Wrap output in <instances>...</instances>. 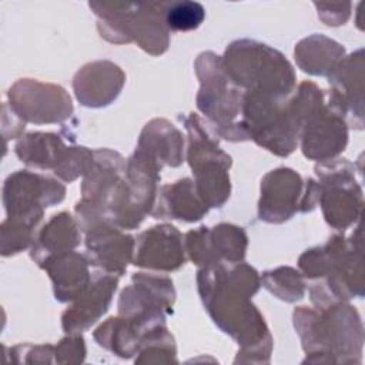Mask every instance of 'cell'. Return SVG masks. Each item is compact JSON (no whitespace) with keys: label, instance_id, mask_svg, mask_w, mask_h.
<instances>
[{"label":"cell","instance_id":"obj_1","mask_svg":"<svg viewBox=\"0 0 365 365\" xmlns=\"http://www.w3.org/2000/svg\"><path fill=\"white\" fill-rule=\"evenodd\" d=\"M259 287L258 271L244 261L218 262L201 267L197 272L198 294L208 315L240 345L235 364H267L271 358L272 336L251 301Z\"/></svg>","mask_w":365,"mask_h":365},{"label":"cell","instance_id":"obj_2","mask_svg":"<svg viewBox=\"0 0 365 365\" xmlns=\"http://www.w3.org/2000/svg\"><path fill=\"white\" fill-rule=\"evenodd\" d=\"M292 322L307 354L304 364H361L364 325L359 312L348 301L322 309L298 307L292 312Z\"/></svg>","mask_w":365,"mask_h":365},{"label":"cell","instance_id":"obj_3","mask_svg":"<svg viewBox=\"0 0 365 365\" xmlns=\"http://www.w3.org/2000/svg\"><path fill=\"white\" fill-rule=\"evenodd\" d=\"M165 1H91L98 17L100 36L114 44L135 43L151 56H161L170 46L164 21Z\"/></svg>","mask_w":365,"mask_h":365},{"label":"cell","instance_id":"obj_4","mask_svg":"<svg viewBox=\"0 0 365 365\" xmlns=\"http://www.w3.org/2000/svg\"><path fill=\"white\" fill-rule=\"evenodd\" d=\"M200 80L195 97L197 108L205 115L208 128L217 138L228 141H247L251 135L245 124L237 117L241 114L244 90L227 74L222 57L214 51H202L194 63Z\"/></svg>","mask_w":365,"mask_h":365},{"label":"cell","instance_id":"obj_5","mask_svg":"<svg viewBox=\"0 0 365 365\" xmlns=\"http://www.w3.org/2000/svg\"><path fill=\"white\" fill-rule=\"evenodd\" d=\"M222 63L230 78L244 91L288 98L297 88L292 64L277 48L251 38L228 44Z\"/></svg>","mask_w":365,"mask_h":365},{"label":"cell","instance_id":"obj_6","mask_svg":"<svg viewBox=\"0 0 365 365\" xmlns=\"http://www.w3.org/2000/svg\"><path fill=\"white\" fill-rule=\"evenodd\" d=\"M328 257V272L309 287V298L317 309L334 302L364 297L361 221L349 238L335 234L322 245Z\"/></svg>","mask_w":365,"mask_h":365},{"label":"cell","instance_id":"obj_7","mask_svg":"<svg viewBox=\"0 0 365 365\" xmlns=\"http://www.w3.org/2000/svg\"><path fill=\"white\" fill-rule=\"evenodd\" d=\"M319 188L318 204L327 224L338 231L361 221L364 194L355 177V165L345 158H334L315 165Z\"/></svg>","mask_w":365,"mask_h":365},{"label":"cell","instance_id":"obj_8","mask_svg":"<svg viewBox=\"0 0 365 365\" xmlns=\"http://www.w3.org/2000/svg\"><path fill=\"white\" fill-rule=\"evenodd\" d=\"M173 279L163 274L135 272L131 284L118 297V315L131 321L143 338L151 331L167 327L165 318L173 312L175 302Z\"/></svg>","mask_w":365,"mask_h":365},{"label":"cell","instance_id":"obj_9","mask_svg":"<svg viewBox=\"0 0 365 365\" xmlns=\"http://www.w3.org/2000/svg\"><path fill=\"white\" fill-rule=\"evenodd\" d=\"M64 197L66 187L60 181L29 170H17L4 180L1 200L7 218L36 228L44 210L60 204Z\"/></svg>","mask_w":365,"mask_h":365},{"label":"cell","instance_id":"obj_10","mask_svg":"<svg viewBox=\"0 0 365 365\" xmlns=\"http://www.w3.org/2000/svg\"><path fill=\"white\" fill-rule=\"evenodd\" d=\"M10 108L24 121L33 124H57L71 117V97L58 84L36 78H20L7 91Z\"/></svg>","mask_w":365,"mask_h":365},{"label":"cell","instance_id":"obj_11","mask_svg":"<svg viewBox=\"0 0 365 365\" xmlns=\"http://www.w3.org/2000/svg\"><path fill=\"white\" fill-rule=\"evenodd\" d=\"M328 106L355 130L364 128V50L345 56L327 77Z\"/></svg>","mask_w":365,"mask_h":365},{"label":"cell","instance_id":"obj_12","mask_svg":"<svg viewBox=\"0 0 365 365\" xmlns=\"http://www.w3.org/2000/svg\"><path fill=\"white\" fill-rule=\"evenodd\" d=\"M307 181L292 168L268 171L259 185L258 218L268 224H282L302 210Z\"/></svg>","mask_w":365,"mask_h":365},{"label":"cell","instance_id":"obj_13","mask_svg":"<svg viewBox=\"0 0 365 365\" xmlns=\"http://www.w3.org/2000/svg\"><path fill=\"white\" fill-rule=\"evenodd\" d=\"M187 261L184 235L171 224H158L135 237L133 264L155 271L173 272Z\"/></svg>","mask_w":365,"mask_h":365},{"label":"cell","instance_id":"obj_14","mask_svg":"<svg viewBox=\"0 0 365 365\" xmlns=\"http://www.w3.org/2000/svg\"><path fill=\"white\" fill-rule=\"evenodd\" d=\"M348 124L327 100L308 117L299 138L302 154L322 163L336 158L348 144Z\"/></svg>","mask_w":365,"mask_h":365},{"label":"cell","instance_id":"obj_15","mask_svg":"<svg viewBox=\"0 0 365 365\" xmlns=\"http://www.w3.org/2000/svg\"><path fill=\"white\" fill-rule=\"evenodd\" d=\"M118 277L97 271L84 292L61 314V328L66 334H81L94 325L110 308Z\"/></svg>","mask_w":365,"mask_h":365},{"label":"cell","instance_id":"obj_16","mask_svg":"<svg viewBox=\"0 0 365 365\" xmlns=\"http://www.w3.org/2000/svg\"><path fill=\"white\" fill-rule=\"evenodd\" d=\"M135 238L108 222L86 232V257L98 271L121 277L133 262Z\"/></svg>","mask_w":365,"mask_h":365},{"label":"cell","instance_id":"obj_17","mask_svg":"<svg viewBox=\"0 0 365 365\" xmlns=\"http://www.w3.org/2000/svg\"><path fill=\"white\" fill-rule=\"evenodd\" d=\"M125 84L124 71L108 60L84 64L73 78V90L78 103L88 108L110 106Z\"/></svg>","mask_w":365,"mask_h":365},{"label":"cell","instance_id":"obj_18","mask_svg":"<svg viewBox=\"0 0 365 365\" xmlns=\"http://www.w3.org/2000/svg\"><path fill=\"white\" fill-rule=\"evenodd\" d=\"M208 210L210 208L197 192L194 180L185 177L158 187L150 215L160 220L168 218L182 222H195L200 221Z\"/></svg>","mask_w":365,"mask_h":365},{"label":"cell","instance_id":"obj_19","mask_svg":"<svg viewBox=\"0 0 365 365\" xmlns=\"http://www.w3.org/2000/svg\"><path fill=\"white\" fill-rule=\"evenodd\" d=\"M192 175L198 195L208 208L222 207L231 195V180L228 170L232 158L228 153L201 155L187 161Z\"/></svg>","mask_w":365,"mask_h":365},{"label":"cell","instance_id":"obj_20","mask_svg":"<svg viewBox=\"0 0 365 365\" xmlns=\"http://www.w3.org/2000/svg\"><path fill=\"white\" fill-rule=\"evenodd\" d=\"M40 268L51 279L54 298L58 302H73L93 279L87 257L77 251L54 255L44 261Z\"/></svg>","mask_w":365,"mask_h":365},{"label":"cell","instance_id":"obj_21","mask_svg":"<svg viewBox=\"0 0 365 365\" xmlns=\"http://www.w3.org/2000/svg\"><path fill=\"white\" fill-rule=\"evenodd\" d=\"M185 141L182 133L165 118L148 121L138 137V151L154 160L161 168L164 165L178 167L185 158Z\"/></svg>","mask_w":365,"mask_h":365},{"label":"cell","instance_id":"obj_22","mask_svg":"<svg viewBox=\"0 0 365 365\" xmlns=\"http://www.w3.org/2000/svg\"><path fill=\"white\" fill-rule=\"evenodd\" d=\"M80 242L81 230L76 217L61 211L54 214L36 234L30 247V258L41 267L44 261L54 255L74 251Z\"/></svg>","mask_w":365,"mask_h":365},{"label":"cell","instance_id":"obj_23","mask_svg":"<svg viewBox=\"0 0 365 365\" xmlns=\"http://www.w3.org/2000/svg\"><path fill=\"white\" fill-rule=\"evenodd\" d=\"M125 163L127 160L118 151L110 148L94 150L91 168L83 177L81 200L103 210L108 192L125 173Z\"/></svg>","mask_w":365,"mask_h":365},{"label":"cell","instance_id":"obj_24","mask_svg":"<svg viewBox=\"0 0 365 365\" xmlns=\"http://www.w3.org/2000/svg\"><path fill=\"white\" fill-rule=\"evenodd\" d=\"M345 57V47L324 34H311L299 40L294 48L297 66L309 76H325Z\"/></svg>","mask_w":365,"mask_h":365},{"label":"cell","instance_id":"obj_25","mask_svg":"<svg viewBox=\"0 0 365 365\" xmlns=\"http://www.w3.org/2000/svg\"><path fill=\"white\" fill-rule=\"evenodd\" d=\"M67 145L54 133H29L21 135L14 145L17 158L29 167L54 170Z\"/></svg>","mask_w":365,"mask_h":365},{"label":"cell","instance_id":"obj_26","mask_svg":"<svg viewBox=\"0 0 365 365\" xmlns=\"http://www.w3.org/2000/svg\"><path fill=\"white\" fill-rule=\"evenodd\" d=\"M94 341L114 355L128 359L138 354L143 342V334L124 317H110L97 327L93 334Z\"/></svg>","mask_w":365,"mask_h":365},{"label":"cell","instance_id":"obj_27","mask_svg":"<svg viewBox=\"0 0 365 365\" xmlns=\"http://www.w3.org/2000/svg\"><path fill=\"white\" fill-rule=\"evenodd\" d=\"M210 244L215 264L244 261L248 248V235L242 227L220 222L210 228Z\"/></svg>","mask_w":365,"mask_h":365},{"label":"cell","instance_id":"obj_28","mask_svg":"<svg viewBox=\"0 0 365 365\" xmlns=\"http://www.w3.org/2000/svg\"><path fill=\"white\" fill-rule=\"evenodd\" d=\"M261 285L275 298L284 302H297L304 298L307 285L299 269L288 265L264 271Z\"/></svg>","mask_w":365,"mask_h":365},{"label":"cell","instance_id":"obj_29","mask_svg":"<svg viewBox=\"0 0 365 365\" xmlns=\"http://www.w3.org/2000/svg\"><path fill=\"white\" fill-rule=\"evenodd\" d=\"M204 20L205 9L198 1H165L164 21L170 31H191L198 29Z\"/></svg>","mask_w":365,"mask_h":365},{"label":"cell","instance_id":"obj_30","mask_svg":"<svg viewBox=\"0 0 365 365\" xmlns=\"http://www.w3.org/2000/svg\"><path fill=\"white\" fill-rule=\"evenodd\" d=\"M94 151L83 145L67 147L53 170V174L64 182H73L80 177H84L91 168Z\"/></svg>","mask_w":365,"mask_h":365},{"label":"cell","instance_id":"obj_31","mask_svg":"<svg viewBox=\"0 0 365 365\" xmlns=\"http://www.w3.org/2000/svg\"><path fill=\"white\" fill-rule=\"evenodd\" d=\"M34 230L33 227L11 220V218H6L1 225H0V231H1V257H11L16 255L21 251H24L26 248L31 247L33 241H34Z\"/></svg>","mask_w":365,"mask_h":365},{"label":"cell","instance_id":"obj_32","mask_svg":"<svg viewBox=\"0 0 365 365\" xmlns=\"http://www.w3.org/2000/svg\"><path fill=\"white\" fill-rule=\"evenodd\" d=\"M298 269L304 278L317 281L328 272V257L322 245L312 247L304 251L298 258Z\"/></svg>","mask_w":365,"mask_h":365},{"label":"cell","instance_id":"obj_33","mask_svg":"<svg viewBox=\"0 0 365 365\" xmlns=\"http://www.w3.org/2000/svg\"><path fill=\"white\" fill-rule=\"evenodd\" d=\"M86 344L80 334H67L66 338L54 346V362L81 364L86 358Z\"/></svg>","mask_w":365,"mask_h":365},{"label":"cell","instance_id":"obj_34","mask_svg":"<svg viewBox=\"0 0 365 365\" xmlns=\"http://www.w3.org/2000/svg\"><path fill=\"white\" fill-rule=\"evenodd\" d=\"M10 354H13L16 362H30V364H37V362H46L50 364L53 362L54 356V345H16L10 348Z\"/></svg>","mask_w":365,"mask_h":365},{"label":"cell","instance_id":"obj_35","mask_svg":"<svg viewBox=\"0 0 365 365\" xmlns=\"http://www.w3.org/2000/svg\"><path fill=\"white\" fill-rule=\"evenodd\" d=\"M318 11V19L329 27H338L348 21L351 16V3H314Z\"/></svg>","mask_w":365,"mask_h":365}]
</instances>
